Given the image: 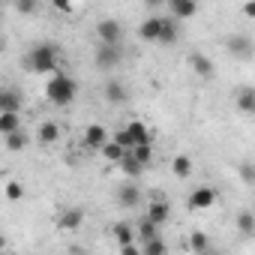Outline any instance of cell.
I'll return each instance as SVG.
<instances>
[{
  "mask_svg": "<svg viewBox=\"0 0 255 255\" xmlns=\"http://www.w3.org/2000/svg\"><path fill=\"white\" fill-rule=\"evenodd\" d=\"M75 96H78V81H75L72 75H66V72H54V75L45 81V99H48L51 105H57V108L72 105Z\"/></svg>",
  "mask_w": 255,
  "mask_h": 255,
  "instance_id": "cell-1",
  "label": "cell"
},
{
  "mask_svg": "<svg viewBox=\"0 0 255 255\" xmlns=\"http://www.w3.org/2000/svg\"><path fill=\"white\" fill-rule=\"evenodd\" d=\"M27 66L33 69V72H54L57 69V45L54 42H39V45H33L30 48V54H27Z\"/></svg>",
  "mask_w": 255,
  "mask_h": 255,
  "instance_id": "cell-2",
  "label": "cell"
},
{
  "mask_svg": "<svg viewBox=\"0 0 255 255\" xmlns=\"http://www.w3.org/2000/svg\"><path fill=\"white\" fill-rule=\"evenodd\" d=\"M96 36H99V45H120L123 42V24L117 18H102L96 24Z\"/></svg>",
  "mask_w": 255,
  "mask_h": 255,
  "instance_id": "cell-3",
  "label": "cell"
},
{
  "mask_svg": "<svg viewBox=\"0 0 255 255\" xmlns=\"http://www.w3.org/2000/svg\"><path fill=\"white\" fill-rule=\"evenodd\" d=\"M120 60H123V48L120 45H99L96 54H93L96 69H117Z\"/></svg>",
  "mask_w": 255,
  "mask_h": 255,
  "instance_id": "cell-4",
  "label": "cell"
},
{
  "mask_svg": "<svg viewBox=\"0 0 255 255\" xmlns=\"http://www.w3.org/2000/svg\"><path fill=\"white\" fill-rule=\"evenodd\" d=\"M216 189L213 186H195L192 189V195H189V210H207V207H213L216 204Z\"/></svg>",
  "mask_w": 255,
  "mask_h": 255,
  "instance_id": "cell-5",
  "label": "cell"
},
{
  "mask_svg": "<svg viewBox=\"0 0 255 255\" xmlns=\"http://www.w3.org/2000/svg\"><path fill=\"white\" fill-rule=\"evenodd\" d=\"M225 51H228L231 57L246 60V57L252 54V39H249V36H243V33H231V36L225 39Z\"/></svg>",
  "mask_w": 255,
  "mask_h": 255,
  "instance_id": "cell-6",
  "label": "cell"
},
{
  "mask_svg": "<svg viewBox=\"0 0 255 255\" xmlns=\"http://www.w3.org/2000/svg\"><path fill=\"white\" fill-rule=\"evenodd\" d=\"M108 141H111V138H108V132H105V126L90 123L87 129H84V147H87V150H102Z\"/></svg>",
  "mask_w": 255,
  "mask_h": 255,
  "instance_id": "cell-7",
  "label": "cell"
},
{
  "mask_svg": "<svg viewBox=\"0 0 255 255\" xmlns=\"http://www.w3.org/2000/svg\"><path fill=\"white\" fill-rule=\"evenodd\" d=\"M162 24H165V18H162V15H150V18H144V21H141L138 36H141L144 42H159V36H162Z\"/></svg>",
  "mask_w": 255,
  "mask_h": 255,
  "instance_id": "cell-8",
  "label": "cell"
},
{
  "mask_svg": "<svg viewBox=\"0 0 255 255\" xmlns=\"http://www.w3.org/2000/svg\"><path fill=\"white\" fill-rule=\"evenodd\" d=\"M189 69H192L198 78H213V75H216L213 60H210L207 54H201V51H192V54H189Z\"/></svg>",
  "mask_w": 255,
  "mask_h": 255,
  "instance_id": "cell-9",
  "label": "cell"
},
{
  "mask_svg": "<svg viewBox=\"0 0 255 255\" xmlns=\"http://www.w3.org/2000/svg\"><path fill=\"white\" fill-rule=\"evenodd\" d=\"M168 12H171L174 21H186L198 12V3L195 0H168Z\"/></svg>",
  "mask_w": 255,
  "mask_h": 255,
  "instance_id": "cell-10",
  "label": "cell"
},
{
  "mask_svg": "<svg viewBox=\"0 0 255 255\" xmlns=\"http://www.w3.org/2000/svg\"><path fill=\"white\" fill-rule=\"evenodd\" d=\"M123 132L129 135V141H132L135 147H138V144H150V141H153V138H150V129L144 126V120H129Z\"/></svg>",
  "mask_w": 255,
  "mask_h": 255,
  "instance_id": "cell-11",
  "label": "cell"
},
{
  "mask_svg": "<svg viewBox=\"0 0 255 255\" xmlns=\"http://www.w3.org/2000/svg\"><path fill=\"white\" fill-rule=\"evenodd\" d=\"M117 204L120 207H126V210H132V207H138V201H141V189L135 186V183H126V186H120L117 189Z\"/></svg>",
  "mask_w": 255,
  "mask_h": 255,
  "instance_id": "cell-12",
  "label": "cell"
},
{
  "mask_svg": "<svg viewBox=\"0 0 255 255\" xmlns=\"http://www.w3.org/2000/svg\"><path fill=\"white\" fill-rule=\"evenodd\" d=\"M57 138H60V126L54 120H42L39 129H36V144L48 147V144H57Z\"/></svg>",
  "mask_w": 255,
  "mask_h": 255,
  "instance_id": "cell-13",
  "label": "cell"
},
{
  "mask_svg": "<svg viewBox=\"0 0 255 255\" xmlns=\"http://www.w3.org/2000/svg\"><path fill=\"white\" fill-rule=\"evenodd\" d=\"M234 105L240 114H255V87H237L234 90Z\"/></svg>",
  "mask_w": 255,
  "mask_h": 255,
  "instance_id": "cell-14",
  "label": "cell"
},
{
  "mask_svg": "<svg viewBox=\"0 0 255 255\" xmlns=\"http://www.w3.org/2000/svg\"><path fill=\"white\" fill-rule=\"evenodd\" d=\"M105 99H108L111 105H123L126 99H129V90H126V84H123L120 78H108V84H105Z\"/></svg>",
  "mask_w": 255,
  "mask_h": 255,
  "instance_id": "cell-15",
  "label": "cell"
},
{
  "mask_svg": "<svg viewBox=\"0 0 255 255\" xmlns=\"http://www.w3.org/2000/svg\"><path fill=\"white\" fill-rule=\"evenodd\" d=\"M150 222H156V225H165L168 222V216H171V204L168 201H162V198H156V201H150L147 204V213H144Z\"/></svg>",
  "mask_w": 255,
  "mask_h": 255,
  "instance_id": "cell-16",
  "label": "cell"
},
{
  "mask_svg": "<svg viewBox=\"0 0 255 255\" xmlns=\"http://www.w3.org/2000/svg\"><path fill=\"white\" fill-rule=\"evenodd\" d=\"M18 129H24L21 126V114L18 111H0V135H12V132H18Z\"/></svg>",
  "mask_w": 255,
  "mask_h": 255,
  "instance_id": "cell-17",
  "label": "cell"
},
{
  "mask_svg": "<svg viewBox=\"0 0 255 255\" xmlns=\"http://www.w3.org/2000/svg\"><path fill=\"white\" fill-rule=\"evenodd\" d=\"M81 222H84V210L81 207H69V210L60 213V228L63 231H78Z\"/></svg>",
  "mask_w": 255,
  "mask_h": 255,
  "instance_id": "cell-18",
  "label": "cell"
},
{
  "mask_svg": "<svg viewBox=\"0 0 255 255\" xmlns=\"http://www.w3.org/2000/svg\"><path fill=\"white\" fill-rule=\"evenodd\" d=\"M114 240H117V246H132V243H138V234L132 231L129 222H117L114 225Z\"/></svg>",
  "mask_w": 255,
  "mask_h": 255,
  "instance_id": "cell-19",
  "label": "cell"
},
{
  "mask_svg": "<svg viewBox=\"0 0 255 255\" xmlns=\"http://www.w3.org/2000/svg\"><path fill=\"white\" fill-rule=\"evenodd\" d=\"M99 153L105 156V162H114V165H120V162H123L126 156H129V153H126V150H123V147H120V144H117L114 138H111V141H108V144H105V147H102Z\"/></svg>",
  "mask_w": 255,
  "mask_h": 255,
  "instance_id": "cell-20",
  "label": "cell"
},
{
  "mask_svg": "<svg viewBox=\"0 0 255 255\" xmlns=\"http://www.w3.org/2000/svg\"><path fill=\"white\" fill-rule=\"evenodd\" d=\"M0 111H18L21 114V96H18V90H3L0 93Z\"/></svg>",
  "mask_w": 255,
  "mask_h": 255,
  "instance_id": "cell-21",
  "label": "cell"
},
{
  "mask_svg": "<svg viewBox=\"0 0 255 255\" xmlns=\"http://www.w3.org/2000/svg\"><path fill=\"white\" fill-rule=\"evenodd\" d=\"M186 246H189V252H192V255H201V252H207V249H210V237H207L204 231H192V234H189V240H186Z\"/></svg>",
  "mask_w": 255,
  "mask_h": 255,
  "instance_id": "cell-22",
  "label": "cell"
},
{
  "mask_svg": "<svg viewBox=\"0 0 255 255\" xmlns=\"http://www.w3.org/2000/svg\"><path fill=\"white\" fill-rule=\"evenodd\" d=\"M117 168H120V171H123L126 177H132V180H135V177H141V174L147 171V168H144V165H141V162H138V159L132 156V153H129V156H126V159H123V162H120Z\"/></svg>",
  "mask_w": 255,
  "mask_h": 255,
  "instance_id": "cell-23",
  "label": "cell"
},
{
  "mask_svg": "<svg viewBox=\"0 0 255 255\" xmlns=\"http://www.w3.org/2000/svg\"><path fill=\"white\" fill-rule=\"evenodd\" d=\"M156 237H159V225L144 216V219L138 222V243H150V240H156Z\"/></svg>",
  "mask_w": 255,
  "mask_h": 255,
  "instance_id": "cell-24",
  "label": "cell"
},
{
  "mask_svg": "<svg viewBox=\"0 0 255 255\" xmlns=\"http://www.w3.org/2000/svg\"><path fill=\"white\" fill-rule=\"evenodd\" d=\"M3 141H6V150H9V153H21V150L27 147V141H30V138H27V132H24V129H18V132L6 135Z\"/></svg>",
  "mask_w": 255,
  "mask_h": 255,
  "instance_id": "cell-25",
  "label": "cell"
},
{
  "mask_svg": "<svg viewBox=\"0 0 255 255\" xmlns=\"http://www.w3.org/2000/svg\"><path fill=\"white\" fill-rule=\"evenodd\" d=\"M171 171H174V177H180V180H186V177L192 174V159H189L186 153H180V156H174V162H171Z\"/></svg>",
  "mask_w": 255,
  "mask_h": 255,
  "instance_id": "cell-26",
  "label": "cell"
},
{
  "mask_svg": "<svg viewBox=\"0 0 255 255\" xmlns=\"http://www.w3.org/2000/svg\"><path fill=\"white\" fill-rule=\"evenodd\" d=\"M234 225H237L240 234H255V213L252 210H240L237 219H234Z\"/></svg>",
  "mask_w": 255,
  "mask_h": 255,
  "instance_id": "cell-27",
  "label": "cell"
},
{
  "mask_svg": "<svg viewBox=\"0 0 255 255\" xmlns=\"http://www.w3.org/2000/svg\"><path fill=\"white\" fill-rule=\"evenodd\" d=\"M177 36H180V30H177V21H174V18H165L159 42H162V45H174V42H177Z\"/></svg>",
  "mask_w": 255,
  "mask_h": 255,
  "instance_id": "cell-28",
  "label": "cell"
},
{
  "mask_svg": "<svg viewBox=\"0 0 255 255\" xmlns=\"http://www.w3.org/2000/svg\"><path fill=\"white\" fill-rule=\"evenodd\" d=\"M141 255H168V243L162 237H156L150 243H141Z\"/></svg>",
  "mask_w": 255,
  "mask_h": 255,
  "instance_id": "cell-29",
  "label": "cell"
},
{
  "mask_svg": "<svg viewBox=\"0 0 255 255\" xmlns=\"http://www.w3.org/2000/svg\"><path fill=\"white\" fill-rule=\"evenodd\" d=\"M132 156H135L144 168H150V162H153V144H138V147L132 150Z\"/></svg>",
  "mask_w": 255,
  "mask_h": 255,
  "instance_id": "cell-30",
  "label": "cell"
},
{
  "mask_svg": "<svg viewBox=\"0 0 255 255\" xmlns=\"http://www.w3.org/2000/svg\"><path fill=\"white\" fill-rule=\"evenodd\" d=\"M237 174L246 186H255V162H240L237 165Z\"/></svg>",
  "mask_w": 255,
  "mask_h": 255,
  "instance_id": "cell-31",
  "label": "cell"
},
{
  "mask_svg": "<svg viewBox=\"0 0 255 255\" xmlns=\"http://www.w3.org/2000/svg\"><path fill=\"white\" fill-rule=\"evenodd\" d=\"M6 198H9V201H18V198H24V186H21L18 180H9V183H6Z\"/></svg>",
  "mask_w": 255,
  "mask_h": 255,
  "instance_id": "cell-32",
  "label": "cell"
},
{
  "mask_svg": "<svg viewBox=\"0 0 255 255\" xmlns=\"http://www.w3.org/2000/svg\"><path fill=\"white\" fill-rule=\"evenodd\" d=\"M15 9H18L21 15H30V12H36V3H33V0H18Z\"/></svg>",
  "mask_w": 255,
  "mask_h": 255,
  "instance_id": "cell-33",
  "label": "cell"
},
{
  "mask_svg": "<svg viewBox=\"0 0 255 255\" xmlns=\"http://www.w3.org/2000/svg\"><path fill=\"white\" fill-rule=\"evenodd\" d=\"M120 255H141V249L132 243V246H120Z\"/></svg>",
  "mask_w": 255,
  "mask_h": 255,
  "instance_id": "cell-34",
  "label": "cell"
},
{
  "mask_svg": "<svg viewBox=\"0 0 255 255\" xmlns=\"http://www.w3.org/2000/svg\"><path fill=\"white\" fill-rule=\"evenodd\" d=\"M240 12H243L246 18H255V3H243V6H240Z\"/></svg>",
  "mask_w": 255,
  "mask_h": 255,
  "instance_id": "cell-35",
  "label": "cell"
},
{
  "mask_svg": "<svg viewBox=\"0 0 255 255\" xmlns=\"http://www.w3.org/2000/svg\"><path fill=\"white\" fill-rule=\"evenodd\" d=\"M54 6H57L60 12H72V6H69V3H63V0H57V3H54Z\"/></svg>",
  "mask_w": 255,
  "mask_h": 255,
  "instance_id": "cell-36",
  "label": "cell"
},
{
  "mask_svg": "<svg viewBox=\"0 0 255 255\" xmlns=\"http://www.w3.org/2000/svg\"><path fill=\"white\" fill-rule=\"evenodd\" d=\"M201 255H216V249H207V252H201Z\"/></svg>",
  "mask_w": 255,
  "mask_h": 255,
  "instance_id": "cell-37",
  "label": "cell"
}]
</instances>
